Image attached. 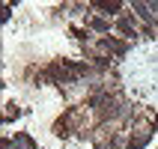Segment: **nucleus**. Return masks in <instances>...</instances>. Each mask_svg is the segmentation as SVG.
Returning a JSON list of instances; mask_svg holds the SVG:
<instances>
[{
  "mask_svg": "<svg viewBox=\"0 0 158 149\" xmlns=\"http://www.w3.org/2000/svg\"><path fill=\"white\" fill-rule=\"evenodd\" d=\"M149 143V134H140V137H131V149H140Z\"/></svg>",
  "mask_w": 158,
  "mask_h": 149,
  "instance_id": "4",
  "label": "nucleus"
},
{
  "mask_svg": "<svg viewBox=\"0 0 158 149\" xmlns=\"http://www.w3.org/2000/svg\"><path fill=\"white\" fill-rule=\"evenodd\" d=\"M102 48H110V51H116V54H125V45L116 42V39H105V42H102Z\"/></svg>",
  "mask_w": 158,
  "mask_h": 149,
  "instance_id": "1",
  "label": "nucleus"
},
{
  "mask_svg": "<svg viewBox=\"0 0 158 149\" xmlns=\"http://www.w3.org/2000/svg\"><path fill=\"white\" fill-rule=\"evenodd\" d=\"M119 30H123L125 36H134V27H131V21H128V18H123V21H119Z\"/></svg>",
  "mask_w": 158,
  "mask_h": 149,
  "instance_id": "5",
  "label": "nucleus"
},
{
  "mask_svg": "<svg viewBox=\"0 0 158 149\" xmlns=\"http://www.w3.org/2000/svg\"><path fill=\"white\" fill-rule=\"evenodd\" d=\"M155 128H158V119H155Z\"/></svg>",
  "mask_w": 158,
  "mask_h": 149,
  "instance_id": "7",
  "label": "nucleus"
},
{
  "mask_svg": "<svg viewBox=\"0 0 158 149\" xmlns=\"http://www.w3.org/2000/svg\"><path fill=\"white\" fill-rule=\"evenodd\" d=\"M89 27H93V30H102V33H107V30H110V24H107V21H102V18H93V21H89Z\"/></svg>",
  "mask_w": 158,
  "mask_h": 149,
  "instance_id": "3",
  "label": "nucleus"
},
{
  "mask_svg": "<svg viewBox=\"0 0 158 149\" xmlns=\"http://www.w3.org/2000/svg\"><path fill=\"white\" fill-rule=\"evenodd\" d=\"M98 9H105V12H119V3H96Z\"/></svg>",
  "mask_w": 158,
  "mask_h": 149,
  "instance_id": "6",
  "label": "nucleus"
},
{
  "mask_svg": "<svg viewBox=\"0 0 158 149\" xmlns=\"http://www.w3.org/2000/svg\"><path fill=\"white\" fill-rule=\"evenodd\" d=\"M149 9H152V6H143V3H134V12H137V15H140L143 21H149V18H152V12H149Z\"/></svg>",
  "mask_w": 158,
  "mask_h": 149,
  "instance_id": "2",
  "label": "nucleus"
}]
</instances>
